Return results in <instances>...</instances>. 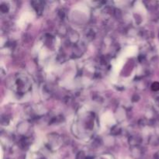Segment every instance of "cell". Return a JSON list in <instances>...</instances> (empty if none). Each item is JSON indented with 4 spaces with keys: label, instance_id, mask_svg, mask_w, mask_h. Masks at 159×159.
<instances>
[{
    "label": "cell",
    "instance_id": "cell-1",
    "mask_svg": "<svg viewBox=\"0 0 159 159\" xmlns=\"http://www.w3.org/2000/svg\"><path fill=\"white\" fill-rule=\"evenodd\" d=\"M152 89L154 91H158L159 90V83L158 82H155L153 83V85H152Z\"/></svg>",
    "mask_w": 159,
    "mask_h": 159
}]
</instances>
